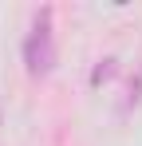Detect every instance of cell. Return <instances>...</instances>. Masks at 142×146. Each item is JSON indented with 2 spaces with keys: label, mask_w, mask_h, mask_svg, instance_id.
I'll return each mask as SVG.
<instances>
[{
  "label": "cell",
  "mask_w": 142,
  "mask_h": 146,
  "mask_svg": "<svg viewBox=\"0 0 142 146\" xmlns=\"http://www.w3.org/2000/svg\"><path fill=\"white\" fill-rule=\"evenodd\" d=\"M24 63H28V75H47L55 67V40H51V8H40L36 24L24 40Z\"/></svg>",
  "instance_id": "obj_1"
}]
</instances>
